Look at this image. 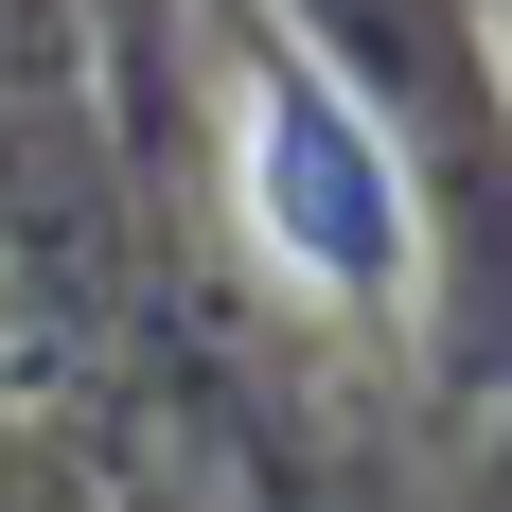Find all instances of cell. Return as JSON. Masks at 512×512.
I'll list each match as a JSON object with an SVG mask.
<instances>
[{
  "label": "cell",
  "mask_w": 512,
  "mask_h": 512,
  "mask_svg": "<svg viewBox=\"0 0 512 512\" xmlns=\"http://www.w3.org/2000/svg\"><path fill=\"white\" fill-rule=\"evenodd\" d=\"M248 230H265V265H283V283H318V301L407 283V177H389V142L318 89L301 53L248 89Z\"/></svg>",
  "instance_id": "1"
}]
</instances>
